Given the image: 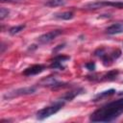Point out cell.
<instances>
[{
	"label": "cell",
	"mask_w": 123,
	"mask_h": 123,
	"mask_svg": "<svg viewBox=\"0 0 123 123\" xmlns=\"http://www.w3.org/2000/svg\"><path fill=\"white\" fill-rule=\"evenodd\" d=\"M123 113V97L103 105L94 111L89 120L91 122H111L118 118Z\"/></svg>",
	"instance_id": "obj_1"
},
{
	"label": "cell",
	"mask_w": 123,
	"mask_h": 123,
	"mask_svg": "<svg viewBox=\"0 0 123 123\" xmlns=\"http://www.w3.org/2000/svg\"><path fill=\"white\" fill-rule=\"evenodd\" d=\"M65 101H63L62 99L59 98L57 99L55 102H53L51 105L47 106V107H44L43 109L39 110L37 112V118L38 120H43L45 118H48L49 116L53 115L54 113L58 112L64 105H65Z\"/></svg>",
	"instance_id": "obj_2"
},
{
	"label": "cell",
	"mask_w": 123,
	"mask_h": 123,
	"mask_svg": "<svg viewBox=\"0 0 123 123\" xmlns=\"http://www.w3.org/2000/svg\"><path fill=\"white\" fill-rule=\"evenodd\" d=\"M94 55L102 60V62L105 66H108V65H111L115 60H117L121 56V51L119 49H115L111 52H107L105 48L101 47L95 50Z\"/></svg>",
	"instance_id": "obj_3"
},
{
	"label": "cell",
	"mask_w": 123,
	"mask_h": 123,
	"mask_svg": "<svg viewBox=\"0 0 123 123\" xmlns=\"http://www.w3.org/2000/svg\"><path fill=\"white\" fill-rule=\"evenodd\" d=\"M102 7H113L117 9H123V1H95L86 4L84 6V9L96 10Z\"/></svg>",
	"instance_id": "obj_4"
},
{
	"label": "cell",
	"mask_w": 123,
	"mask_h": 123,
	"mask_svg": "<svg viewBox=\"0 0 123 123\" xmlns=\"http://www.w3.org/2000/svg\"><path fill=\"white\" fill-rule=\"evenodd\" d=\"M37 90L36 86H26V87H20V88H16L14 90L9 91L4 95L5 99H12V98H15L18 96H23V95H29V94H33L35 93Z\"/></svg>",
	"instance_id": "obj_5"
},
{
	"label": "cell",
	"mask_w": 123,
	"mask_h": 123,
	"mask_svg": "<svg viewBox=\"0 0 123 123\" xmlns=\"http://www.w3.org/2000/svg\"><path fill=\"white\" fill-rule=\"evenodd\" d=\"M62 33V30H52L50 32H47L43 35H41L40 37H37V42L41 43V44H45V43H49L52 40H54L58 36H60Z\"/></svg>",
	"instance_id": "obj_6"
},
{
	"label": "cell",
	"mask_w": 123,
	"mask_h": 123,
	"mask_svg": "<svg viewBox=\"0 0 123 123\" xmlns=\"http://www.w3.org/2000/svg\"><path fill=\"white\" fill-rule=\"evenodd\" d=\"M70 58L68 56H64V55H59V56H56L50 65L51 68H54V69H60V70H63L65 68V65H64V62H66Z\"/></svg>",
	"instance_id": "obj_7"
},
{
	"label": "cell",
	"mask_w": 123,
	"mask_h": 123,
	"mask_svg": "<svg viewBox=\"0 0 123 123\" xmlns=\"http://www.w3.org/2000/svg\"><path fill=\"white\" fill-rule=\"evenodd\" d=\"M44 69H45V65H43V64H34L32 66L27 67L22 72V74L24 76H34V75H37V74L41 73Z\"/></svg>",
	"instance_id": "obj_8"
},
{
	"label": "cell",
	"mask_w": 123,
	"mask_h": 123,
	"mask_svg": "<svg viewBox=\"0 0 123 123\" xmlns=\"http://www.w3.org/2000/svg\"><path fill=\"white\" fill-rule=\"evenodd\" d=\"M106 33L108 35H118V34H122L123 33V21L122 22H116L111 24V26H109L106 29Z\"/></svg>",
	"instance_id": "obj_9"
},
{
	"label": "cell",
	"mask_w": 123,
	"mask_h": 123,
	"mask_svg": "<svg viewBox=\"0 0 123 123\" xmlns=\"http://www.w3.org/2000/svg\"><path fill=\"white\" fill-rule=\"evenodd\" d=\"M84 91H85V90H84V88L79 87V88H76V89H73V90H70V91L66 92L62 97H61V99H62V100H63V101H65V102H68V101L73 100L77 95H79V94L83 93Z\"/></svg>",
	"instance_id": "obj_10"
},
{
	"label": "cell",
	"mask_w": 123,
	"mask_h": 123,
	"mask_svg": "<svg viewBox=\"0 0 123 123\" xmlns=\"http://www.w3.org/2000/svg\"><path fill=\"white\" fill-rule=\"evenodd\" d=\"M115 92H116V91H115V89H113V88H111V89H108V90L102 91V92H100V93L96 94V95L94 96V98H93V100H92V101H99L100 99H103V98L109 97V96H111V95L114 94Z\"/></svg>",
	"instance_id": "obj_11"
},
{
	"label": "cell",
	"mask_w": 123,
	"mask_h": 123,
	"mask_svg": "<svg viewBox=\"0 0 123 123\" xmlns=\"http://www.w3.org/2000/svg\"><path fill=\"white\" fill-rule=\"evenodd\" d=\"M55 18L62 19V20H69L74 17V13L72 12H57L54 14Z\"/></svg>",
	"instance_id": "obj_12"
},
{
	"label": "cell",
	"mask_w": 123,
	"mask_h": 123,
	"mask_svg": "<svg viewBox=\"0 0 123 123\" xmlns=\"http://www.w3.org/2000/svg\"><path fill=\"white\" fill-rule=\"evenodd\" d=\"M117 75H118V70H111L105 75H103L100 80L101 81H111V80H114L117 77Z\"/></svg>",
	"instance_id": "obj_13"
},
{
	"label": "cell",
	"mask_w": 123,
	"mask_h": 123,
	"mask_svg": "<svg viewBox=\"0 0 123 123\" xmlns=\"http://www.w3.org/2000/svg\"><path fill=\"white\" fill-rule=\"evenodd\" d=\"M64 4H65L64 0H47L44 3V5L47 7H58V6H62Z\"/></svg>",
	"instance_id": "obj_14"
},
{
	"label": "cell",
	"mask_w": 123,
	"mask_h": 123,
	"mask_svg": "<svg viewBox=\"0 0 123 123\" xmlns=\"http://www.w3.org/2000/svg\"><path fill=\"white\" fill-rule=\"evenodd\" d=\"M24 28H25V25H24V24L17 25V26H13V27H12V28L9 30V33H10V35L14 36V35L18 34L19 32H21V31H22Z\"/></svg>",
	"instance_id": "obj_15"
},
{
	"label": "cell",
	"mask_w": 123,
	"mask_h": 123,
	"mask_svg": "<svg viewBox=\"0 0 123 123\" xmlns=\"http://www.w3.org/2000/svg\"><path fill=\"white\" fill-rule=\"evenodd\" d=\"M9 13H10V11H9L8 9L2 7V8L0 9V19L3 20L5 17H7V16L9 15Z\"/></svg>",
	"instance_id": "obj_16"
},
{
	"label": "cell",
	"mask_w": 123,
	"mask_h": 123,
	"mask_svg": "<svg viewBox=\"0 0 123 123\" xmlns=\"http://www.w3.org/2000/svg\"><path fill=\"white\" fill-rule=\"evenodd\" d=\"M85 66H86V69H87V70H89V71H93V70L95 69V63H94V62H86V63L85 64Z\"/></svg>",
	"instance_id": "obj_17"
},
{
	"label": "cell",
	"mask_w": 123,
	"mask_h": 123,
	"mask_svg": "<svg viewBox=\"0 0 123 123\" xmlns=\"http://www.w3.org/2000/svg\"><path fill=\"white\" fill-rule=\"evenodd\" d=\"M22 0H1V2H9V3H19Z\"/></svg>",
	"instance_id": "obj_18"
},
{
	"label": "cell",
	"mask_w": 123,
	"mask_h": 123,
	"mask_svg": "<svg viewBox=\"0 0 123 123\" xmlns=\"http://www.w3.org/2000/svg\"><path fill=\"white\" fill-rule=\"evenodd\" d=\"M63 46H64V44H60V45H58V47H56L55 49H53V52H57L58 50L62 49V48H63Z\"/></svg>",
	"instance_id": "obj_19"
}]
</instances>
